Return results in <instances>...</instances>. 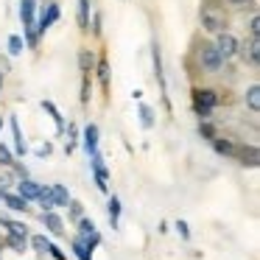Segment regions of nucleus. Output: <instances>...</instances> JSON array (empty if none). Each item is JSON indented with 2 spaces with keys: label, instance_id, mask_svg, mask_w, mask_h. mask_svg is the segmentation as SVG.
Instances as JSON below:
<instances>
[{
  "label": "nucleus",
  "instance_id": "1",
  "mask_svg": "<svg viewBox=\"0 0 260 260\" xmlns=\"http://www.w3.org/2000/svg\"><path fill=\"white\" fill-rule=\"evenodd\" d=\"M199 23L207 34H218V31L230 28V9L221 0H204L199 6Z\"/></svg>",
  "mask_w": 260,
  "mask_h": 260
},
{
  "label": "nucleus",
  "instance_id": "2",
  "mask_svg": "<svg viewBox=\"0 0 260 260\" xmlns=\"http://www.w3.org/2000/svg\"><path fill=\"white\" fill-rule=\"evenodd\" d=\"M190 107L199 120L213 118V112L221 107V92L213 87H193L190 90Z\"/></svg>",
  "mask_w": 260,
  "mask_h": 260
},
{
  "label": "nucleus",
  "instance_id": "3",
  "mask_svg": "<svg viewBox=\"0 0 260 260\" xmlns=\"http://www.w3.org/2000/svg\"><path fill=\"white\" fill-rule=\"evenodd\" d=\"M193 56H196V64H199V70L202 73H207V76H218L221 70H224V59H221V53L215 51V45L213 42H196L193 45Z\"/></svg>",
  "mask_w": 260,
  "mask_h": 260
},
{
  "label": "nucleus",
  "instance_id": "4",
  "mask_svg": "<svg viewBox=\"0 0 260 260\" xmlns=\"http://www.w3.org/2000/svg\"><path fill=\"white\" fill-rule=\"evenodd\" d=\"M213 45H215V51L221 53V59H224V62H232V59L238 56V45H241V40H238V37L226 28V31L213 34Z\"/></svg>",
  "mask_w": 260,
  "mask_h": 260
},
{
  "label": "nucleus",
  "instance_id": "5",
  "mask_svg": "<svg viewBox=\"0 0 260 260\" xmlns=\"http://www.w3.org/2000/svg\"><path fill=\"white\" fill-rule=\"evenodd\" d=\"M151 62H154V79L159 84V92H162V104L171 112V98H168V81H165V68H162V51H159V42H151Z\"/></svg>",
  "mask_w": 260,
  "mask_h": 260
},
{
  "label": "nucleus",
  "instance_id": "6",
  "mask_svg": "<svg viewBox=\"0 0 260 260\" xmlns=\"http://www.w3.org/2000/svg\"><path fill=\"white\" fill-rule=\"evenodd\" d=\"M59 17H62V9H59V3H56V0H48L45 9L37 14V23H34V31L40 34V40L48 34V28H51L53 23H59Z\"/></svg>",
  "mask_w": 260,
  "mask_h": 260
},
{
  "label": "nucleus",
  "instance_id": "7",
  "mask_svg": "<svg viewBox=\"0 0 260 260\" xmlns=\"http://www.w3.org/2000/svg\"><path fill=\"white\" fill-rule=\"evenodd\" d=\"M235 59H241L246 68L257 70L260 68V40H257V37H246V40H241Z\"/></svg>",
  "mask_w": 260,
  "mask_h": 260
},
{
  "label": "nucleus",
  "instance_id": "8",
  "mask_svg": "<svg viewBox=\"0 0 260 260\" xmlns=\"http://www.w3.org/2000/svg\"><path fill=\"white\" fill-rule=\"evenodd\" d=\"M90 171H92V179H95V187L101 193H107L109 190V168H107V162H104L101 151L90 154Z\"/></svg>",
  "mask_w": 260,
  "mask_h": 260
},
{
  "label": "nucleus",
  "instance_id": "9",
  "mask_svg": "<svg viewBox=\"0 0 260 260\" xmlns=\"http://www.w3.org/2000/svg\"><path fill=\"white\" fill-rule=\"evenodd\" d=\"M235 159L243 165V168H257L260 165V151L254 143H238V151H235Z\"/></svg>",
  "mask_w": 260,
  "mask_h": 260
},
{
  "label": "nucleus",
  "instance_id": "10",
  "mask_svg": "<svg viewBox=\"0 0 260 260\" xmlns=\"http://www.w3.org/2000/svg\"><path fill=\"white\" fill-rule=\"evenodd\" d=\"M98 140H101V132H98V126H95V123H87L84 132H81V137H79V143H81V148L87 151V157L98 151Z\"/></svg>",
  "mask_w": 260,
  "mask_h": 260
},
{
  "label": "nucleus",
  "instance_id": "11",
  "mask_svg": "<svg viewBox=\"0 0 260 260\" xmlns=\"http://www.w3.org/2000/svg\"><path fill=\"white\" fill-rule=\"evenodd\" d=\"M210 146H213V151L218 154V157H230V159H235L238 143L232 140V137H226V135H215L213 140H210Z\"/></svg>",
  "mask_w": 260,
  "mask_h": 260
},
{
  "label": "nucleus",
  "instance_id": "12",
  "mask_svg": "<svg viewBox=\"0 0 260 260\" xmlns=\"http://www.w3.org/2000/svg\"><path fill=\"white\" fill-rule=\"evenodd\" d=\"M37 12H40V0H20V23H23V31L34 28Z\"/></svg>",
  "mask_w": 260,
  "mask_h": 260
},
{
  "label": "nucleus",
  "instance_id": "13",
  "mask_svg": "<svg viewBox=\"0 0 260 260\" xmlns=\"http://www.w3.org/2000/svg\"><path fill=\"white\" fill-rule=\"evenodd\" d=\"M92 73H95L101 90L109 92V84H112V70H109V59H107V56H98V59H95V68H92Z\"/></svg>",
  "mask_w": 260,
  "mask_h": 260
},
{
  "label": "nucleus",
  "instance_id": "14",
  "mask_svg": "<svg viewBox=\"0 0 260 260\" xmlns=\"http://www.w3.org/2000/svg\"><path fill=\"white\" fill-rule=\"evenodd\" d=\"M9 126H12V137H14V157H25L28 154V143H25L23 132H20V120L14 115H9Z\"/></svg>",
  "mask_w": 260,
  "mask_h": 260
},
{
  "label": "nucleus",
  "instance_id": "15",
  "mask_svg": "<svg viewBox=\"0 0 260 260\" xmlns=\"http://www.w3.org/2000/svg\"><path fill=\"white\" fill-rule=\"evenodd\" d=\"M40 221L45 224L48 232H53V235H64V221H62V215H56L53 210H48V213H40Z\"/></svg>",
  "mask_w": 260,
  "mask_h": 260
},
{
  "label": "nucleus",
  "instance_id": "16",
  "mask_svg": "<svg viewBox=\"0 0 260 260\" xmlns=\"http://www.w3.org/2000/svg\"><path fill=\"white\" fill-rule=\"evenodd\" d=\"M40 187H42L40 182H34L31 176H25V179H17V190H14V193H20L25 202H34L37 193H40Z\"/></svg>",
  "mask_w": 260,
  "mask_h": 260
},
{
  "label": "nucleus",
  "instance_id": "17",
  "mask_svg": "<svg viewBox=\"0 0 260 260\" xmlns=\"http://www.w3.org/2000/svg\"><path fill=\"white\" fill-rule=\"evenodd\" d=\"M243 104H246V109L252 115L260 112V84L257 81H252V84L246 87V92H243Z\"/></svg>",
  "mask_w": 260,
  "mask_h": 260
},
{
  "label": "nucleus",
  "instance_id": "18",
  "mask_svg": "<svg viewBox=\"0 0 260 260\" xmlns=\"http://www.w3.org/2000/svg\"><path fill=\"white\" fill-rule=\"evenodd\" d=\"M42 109H45V112L51 115V120L56 123V137H64V132H68V123H64V115L56 109V104H53V101H42Z\"/></svg>",
  "mask_w": 260,
  "mask_h": 260
},
{
  "label": "nucleus",
  "instance_id": "19",
  "mask_svg": "<svg viewBox=\"0 0 260 260\" xmlns=\"http://www.w3.org/2000/svg\"><path fill=\"white\" fill-rule=\"evenodd\" d=\"M0 226H6L9 235L20 238V241H28V226H25L23 221H12V218H6V215H0Z\"/></svg>",
  "mask_w": 260,
  "mask_h": 260
},
{
  "label": "nucleus",
  "instance_id": "20",
  "mask_svg": "<svg viewBox=\"0 0 260 260\" xmlns=\"http://www.w3.org/2000/svg\"><path fill=\"white\" fill-rule=\"evenodd\" d=\"M0 202L6 204V207L12 210V213H28V202H25V199L20 196V193H12V190H6Z\"/></svg>",
  "mask_w": 260,
  "mask_h": 260
},
{
  "label": "nucleus",
  "instance_id": "21",
  "mask_svg": "<svg viewBox=\"0 0 260 260\" xmlns=\"http://www.w3.org/2000/svg\"><path fill=\"white\" fill-rule=\"evenodd\" d=\"M79 6H76V20H79V31L81 34H87V28H90V0H76Z\"/></svg>",
  "mask_w": 260,
  "mask_h": 260
},
{
  "label": "nucleus",
  "instance_id": "22",
  "mask_svg": "<svg viewBox=\"0 0 260 260\" xmlns=\"http://www.w3.org/2000/svg\"><path fill=\"white\" fill-rule=\"evenodd\" d=\"M90 98H92V73H81L79 104H81V107H90Z\"/></svg>",
  "mask_w": 260,
  "mask_h": 260
},
{
  "label": "nucleus",
  "instance_id": "23",
  "mask_svg": "<svg viewBox=\"0 0 260 260\" xmlns=\"http://www.w3.org/2000/svg\"><path fill=\"white\" fill-rule=\"evenodd\" d=\"M120 199L118 196H109V202H107V215H109V224H112V230H118L120 226Z\"/></svg>",
  "mask_w": 260,
  "mask_h": 260
},
{
  "label": "nucleus",
  "instance_id": "24",
  "mask_svg": "<svg viewBox=\"0 0 260 260\" xmlns=\"http://www.w3.org/2000/svg\"><path fill=\"white\" fill-rule=\"evenodd\" d=\"M34 202L42 207V213H48V210H56V204H53V193H51V185H42Z\"/></svg>",
  "mask_w": 260,
  "mask_h": 260
},
{
  "label": "nucleus",
  "instance_id": "25",
  "mask_svg": "<svg viewBox=\"0 0 260 260\" xmlns=\"http://www.w3.org/2000/svg\"><path fill=\"white\" fill-rule=\"evenodd\" d=\"M95 51H90V48H81L79 51V70L81 73H92V68H95Z\"/></svg>",
  "mask_w": 260,
  "mask_h": 260
},
{
  "label": "nucleus",
  "instance_id": "26",
  "mask_svg": "<svg viewBox=\"0 0 260 260\" xmlns=\"http://www.w3.org/2000/svg\"><path fill=\"white\" fill-rule=\"evenodd\" d=\"M137 118H140V126L143 129H154V123H157V120H154V109L148 107V104H140V109H137Z\"/></svg>",
  "mask_w": 260,
  "mask_h": 260
},
{
  "label": "nucleus",
  "instance_id": "27",
  "mask_svg": "<svg viewBox=\"0 0 260 260\" xmlns=\"http://www.w3.org/2000/svg\"><path fill=\"white\" fill-rule=\"evenodd\" d=\"M51 193H53V204L56 207H68V202H70L68 185H51Z\"/></svg>",
  "mask_w": 260,
  "mask_h": 260
},
{
  "label": "nucleus",
  "instance_id": "28",
  "mask_svg": "<svg viewBox=\"0 0 260 260\" xmlns=\"http://www.w3.org/2000/svg\"><path fill=\"white\" fill-rule=\"evenodd\" d=\"M218 135V129H215V123H213V118H207V120H199V137L202 140H213V137Z\"/></svg>",
  "mask_w": 260,
  "mask_h": 260
},
{
  "label": "nucleus",
  "instance_id": "29",
  "mask_svg": "<svg viewBox=\"0 0 260 260\" xmlns=\"http://www.w3.org/2000/svg\"><path fill=\"white\" fill-rule=\"evenodd\" d=\"M226 9H232V12H252V9H257V3L254 0H221Z\"/></svg>",
  "mask_w": 260,
  "mask_h": 260
},
{
  "label": "nucleus",
  "instance_id": "30",
  "mask_svg": "<svg viewBox=\"0 0 260 260\" xmlns=\"http://www.w3.org/2000/svg\"><path fill=\"white\" fill-rule=\"evenodd\" d=\"M76 226H79V235H76V238H87V235H92V232L98 230V226H95V221H92V218H87V215H81V218L76 221Z\"/></svg>",
  "mask_w": 260,
  "mask_h": 260
},
{
  "label": "nucleus",
  "instance_id": "31",
  "mask_svg": "<svg viewBox=\"0 0 260 260\" xmlns=\"http://www.w3.org/2000/svg\"><path fill=\"white\" fill-rule=\"evenodd\" d=\"M246 31H249V37H257V40H260V14H257V9H252V12H249Z\"/></svg>",
  "mask_w": 260,
  "mask_h": 260
},
{
  "label": "nucleus",
  "instance_id": "32",
  "mask_svg": "<svg viewBox=\"0 0 260 260\" xmlns=\"http://www.w3.org/2000/svg\"><path fill=\"white\" fill-rule=\"evenodd\" d=\"M23 51H25L23 37H20V34H12V37H9V56H23Z\"/></svg>",
  "mask_w": 260,
  "mask_h": 260
},
{
  "label": "nucleus",
  "instance_id": "33",
  "mask_svg": "<svg viewBox=\"0 0 260 260\" xmlns=\"http://www.w3.org/2000/svg\"><path fill=\"white\" fill-rule=\"evenodd\" d=\"M14 159H17V157H14L12 148H9L6 143H0V168H12Z\"/></svg>",
  "mask_w": 260,
  "mask_h": 260
},
{
  "label": "nucleus",
  "instance_id": "34",
  "mask_svg": "<svg viewBox=\"0 0 260 260\" xmlns=\"http://www.w3.org/2000/svg\"><path fill=\"white\" fill-rule=\"evenodd\" d=\"M101 12H92V17H90V28H87V34H92L95 40H101V34H104V28H101Z\"/></svg>",
  "mask_w": 260,
  "mask_h": 260
},
{
  "label": "nucleus",
  "instance_id": "35",
  "mask_svg": "<svg viewBox=\"0 0 260 260\" xmlns=\"http://www.w3.org/2000/svg\"><path fill=\"white\" fill-rule=\"evenodd\" d=\"M81 215H84V204L76 202V199H70V202H68V218L70 221H79Z\"/></svg>",
  "mask_w": 260,
  "mask_h": 260
},
{
  "label": "nucleus",
  "instance_id": "36",
  "mask_svg": "<svg viewBox=\"0 0 260 260\" xmlns=\"http://www.w3.org/2000/svg\"><path fill=\"white\" fill-rule=\"evenodd\" d=\"M73 254L79 260H92V252L84 246V243H81V238H73Z\"/></svg>",
  "mask_w": 260,
  "mask_h": 260
},
{
  "label": "nucleus",
  "instance_id": "37",
  "mask_svg": "<svg viewBox=\"0 0 260 260\" xmlns=\"http://www.w3.org/2000/svg\"><path fill=\"white\" fill-rule=\"evenodd\" d=\"M48 243H51V238H48V235H34V238H31V249H34V252H45Z\"/></svg>",
  "mask_w": 260,
  "mask_h": 260
},
{
  "label": "nucleus",
  "instance_id": "38",
  "mask_svg": "<svg viewBox=\"0 0 260 260\" xmlns=\"http://www.w3.org/2000/svg\"><path fill=\"white\" fill-rule=\"evenodd\" d=\"M81 243H84L87 249H90V252H95V246H101V232H92V235H87V238H81Z\"/></svg>",
  "mask_w": 260,
  "mask_h": 260
},
{
  "label": "nucleus",
  "instance_id": "39",
  "mask_svg": "<svg viewBox=\"0 0 260 260\" xmlns=\"http://www.w3.org/2000/svg\"><path fill=\"white\" fill-rule=\"evenodd\" d=\"M6 246H12L14 252H25V246H28V241H20V238H14V235H6Z\"/></svg>",
  "mask_w": 260,
  "mask_h": 260
},
{
  "label": "nucleus",
  "instance_id": "40",
  "mask_svg": "<svg viewBox=\"0 0 260 260\" xmlns=\"http://www.w3.org/2000/svg\"><path fill=\"white\" fill-rule=\"evenodd\" d=\"M45 252L51 254L53 260H68V254H64V252H62V249H59V246H56V243H53V241L48 243V249H45Z\"/></svg>",
  "mask_w": 260,
  "mask_h": 260
},
{
  "label": "nucleus",
  "instance_id": "41",
  "mask_svg": "<svg viewBox=\"0 0 260 260\" xmlns=\"http://www.w3.org/2000/svg\"><path fill=\"white\" fill-rule=\"evenodd\" d=\"M37 157H40V159H45V157H51V154H53V143H42V146L40 148H37Z\"/></svg>",
  "mask_w": 260,
  "mask_h": 260
},
{
  "label": "nucleus",
  "instance_id": "42",
  "mask_svg": "<svg viewBox=\"0 0 260 260\" xmlns=\"http://www.w3.org/2000/svg\"><path fill=\"white\" fill-rule=\"evenodd\" d=\"M12 171H14V176H17V179H25V176H28V168H25L23 162H17V159H14Z\"/></svg>",
  "mask_w": 260,
  "mask_h": 260
},
{
  "label": "nucleus",
  "instance_id": "43",
  "mask_svg": "<svg viewBox=\"0 0 260 260\" xmlns=\"http://www.w3.org/2000/svg\"><path fill=\"white\" fill-rule=\"evenodd\" d=\"M176 232H179V238H185V241L190 238V230H187V221H185V218L176 221Z\"/></svg>",
  "mask_w": 260,
  "mask_h": 260
},
{
  "label": "nucleus",
  "instance_id": "44",
  "mask_svg": "<svg viewBox=\"0 0 260 260\" xmlns=\"http://www.w3.org/2000/svg\"><path fill=\"white\" fill-rule=\"evenodd\" d=\"M3 193H6V187H3V182H0V199H3Z\"/></svg>",
  "mask_w": 260,
  "mask_h": 260
},
{
  "label": "nucleus",
  "instance_id": "45",
  "mask_svg": "<svg viewBox=\"0 0 260 260\" xmlns=\"http://www.w3.org/2000/svg\"><path fill=\"white\" fill-rule=\"evenodd\" d=\"M0 132H3V118H0Z\"/></svg>",
  "mask_w": 260,
  "mask_h": 260
},
{
  "label": "nucleus",
  "instance_id": "46",
  "mask_svg": "<svg viewBox=\"0 0 260 260\" xmlns=\"http://www.w3.org/2000/svg\"><path fill=\"white\" fill-rule=\"evenodd\" d=\"M0 84H3V73H0Z\"/></svg>",
  "mask_w": 260,
  "mask_h": 260
},
{
  "label": "nucleus",
  "instance_id": "47",
  "mask_svg": "<svg viewBox=\"0 0 260 260\" xmlns=\"http://www.w3.org/2000/svg\"><path fill=\"white\" fill-rule=\"evenodd\" d=\"M0 90H3V84H0Z\"/></svg>",
  "mask_w": 260,
  "mask_h": 260
}]
</instances>
